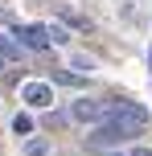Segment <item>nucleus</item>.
Segmentation results:
<instances>
[{"label": "nucleus", "mask_w": 152, "mask_h": 156, "mask_svg": "<svg viewBox=\"0 0 152 156\" xmlns=\"http://www.w3.org/2000/svg\"><path fill=\"white\" fill-rule=\"evenodd\" d=\"M103 123H123V127H132V132H144L148 111L140 107V103H132V99H111V103H107V119H103Z\"/></svg>", "instance_id": "nucleus-1"}, {"label": "nucleus", "mask_w": 152, "mask_h": 156, "mask_svg": "<svg viewBox=\"0 0 152 156\" xmlns=\"http://www.w3.org/2000/svg\"><path fill=\"white\" fill-rule=\"evenodd\" d=\"M12 37L21 41V49H49V33H45V25H16L12 29Z\"/></svg>", "instance_id": "nucleus-2"}, {"label": "nucleus", "mask_w": 152, "mask_h": 156, "mask_svg": "<svg viewBox=\"0 0 152 156\" xmlns=\"http://www.w3.org/2000/svg\"><path fill=\"white\" fill-rule=\"evenodd\" d=\"M132 127H123V123H99L95 127V136H87L90 144H95V148H107V144H119V140H132Z\"/></svg>", "instance_id": "nucleus-3"}, {"label": "nucleus", "mask_w": 152, "mask_h": 156, "mask_svg": "<svg viewBox=\"0 0 152 156\" xmlns=\"http://www.w3.org/2000/svg\"><path fill=\"white\" fill-rule=\"evenodd\" d=\"M70 119H78V123H103L107 119V103H99V99H78L70 107Z\"/></svg>", "instance_id": "nucleus-4"}, {"label": "nucleus", "mask_w": 152, "mask_h": 156, "mask_svg": "<svg viewBox=\"0 0 152 156\" xmlns=\"http://www.w3.org/2000/svg\"><path fill=\"white\" fill-rule=\"evenodd\" d=\"M21 99L29 103V107L45 111L49 103H54V86H49V82H25V86H21Z\"/></svg>", "instance_id": "nucleus-5"}, {"label": "nucleus", "mask_w": 152, "mask_h": 156, "mask_svg": "<svg viewBox=\"0 0 152 156\" xmlns=\"http://www.w3.org/2000/svg\"><path fill=\"white\" fill-rule=\"evenodd\" d=\"M21 58H25L21 41H16L12 33H0V62H21Z\"/></svg>", "instance_id": "nucleus-6"}, {"label": "nucleus", "mask_w": 152, "mask_h": 156, "mask_svg": "<svg viewBox=\"0 0 152 156\" xmlns=\"http://www.w3.org/2000/svg\"><path fill=\"white\" fill-rule=\"evenodd\" d=\"M12 132H16V136H29V132H33V115H25V111L12 115Z\"/></svg>", "instance_id": "nucleus-7"}, {"label": "nucleus", "mask_w": 152, "mask_h": 156, "mask_svg": "<svg viewBox=\"0 0 152 156\" xmlns=\"http://www.w3.org/2000/svg\"><path fill=\"white\" fill-rule=\"evenodd\" d=\"M25 152H29V156H45V140H29Z\"/></svg>", "instance_id": "nucleus-8"}, {"label": "nucleus", "mask_w": 152, "mask_h": 156, "mask_svg": "<svg viewBox=\"0 0 152 156\" xmlns=\"http://www.w3.org/2000/svg\"><path fill=\"white\" fill-rule=\"evenodd\" d=\"M148 66H152V49H148Z\"/></svg>", "instance_id": "nucleus-9"}, {"label": "nucleus", "mask_w": 152, "mask_h": 156, "mask_svg": "<svg viewBox=\"0 0 152 156\" xmlns=\"http://www.w3.org/2000/svg\"><path fill=\"white\" fill-rule=\"evenodd\" d=\"M136 156H152V152H136Z\"/></svg>", "instance_id": "nucleus-10"}, {"label": "nucleus", "mask_w": 152, "mask_h": 156, "mask_svg": "<svg viewBox=\"0 0 152 156\" xmlns=\"http://www.w3.org/2000/svg\"><path fill=\"white\" fill-rule=\"evenodd\" d=\"M111 156H119V152H111Z\"/></svg>", "instance_id": "nucleus-11"}, {"label": "nucleus", "mask_w": 152, "mask_h": 156, "mask_svg": "<svg viewBox=\"0 0 152 156\" xmlns=\"http://www.w3.org/2000/svg\"><path fill=\"white\" fill-rule=\"evenodd\" d=\"M0 66H4V62H0Z\"/></svg>", "instance_id": "nucleus-12"}]
</instances>
